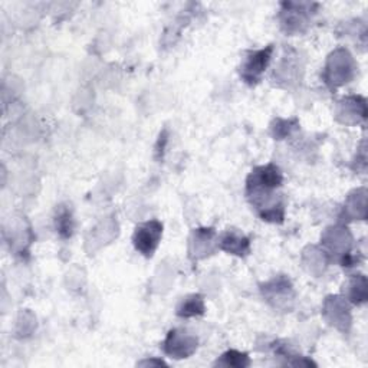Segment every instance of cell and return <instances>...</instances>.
<instances>
[{"label":"cell","mask_w":368,"mask_h":368,"mask_svg":"<svg viewBox=\"0 0 368 368\" xmlns=\"http://www.w3.org/2000/svg\"><path fill=\"white\" fill-rule=\"evenodd\" d=\"M204 314V301L200 295H190L183 298L177 307V315L181 318H192Z\"/></svg>","instance_id":"obj_8"},{"label":"cell","mask_w":368,"mask_h":368,"mask_svg":"<svg viewBox=\"0 0 368 368\" xmlns=\"http://www.w3.org/2000/svg\"><path fill=\"white\" fill-rule=\"evenodd\" d=\"M217 365H223V367H236V368H245L250 365V360L247 357V354L245 352H239L235 350H231L228 352H225L222 355V358L217 360L216 362Z\"/></svg>","instance_id":"obj_9"},{"label":"cell","mask_w":368,"mask_h":368,"mask_svg":"<svg viewBox=\"0 0 368 368\" xmlns=\"http://www.w3.org/2000/svg\"><path fill=\"white\" fill-rule=\"evenodd\" d=\"M220 249L236 256H246L250 252V242L243 235L229 231L220 240Z\"/></svg>","instance_id":"obj_7"},{"label":"cell","mask_w":368,"mask_h":368,"mask_svg":"<svg viewBox=\"0 0 368 368\" xmlns=\"http://www.w3.org/2000/svg\"><path fill=\"white\" fill-rule=\"evenodd\" d=\"M274 54V45H269L259 51H250L246 54L242 66L240 77L247 85H256L261 81Z\"/></svg>","instance_id":"obj_1"},{"label":"cell","mask_w":368,"mask_h":368,"mask_svg":"<svg viewBox=\"0 0 368 368\" xmlns=\"http://www.w3.org/2000/svg\"><path fill=\"white\" fill-rule=\"evenodd\" d=\"M298 127V121L297 120H278L276 121V127H274V137L278 140L285 138L286 135H289L292 133V130H295Z\"/></svg>","instance_id":"obj_12"},{"label":"cell","mask_w":368,"mask_h":368,"mask_svg":"<svg viewBox=\"0 0 368 368\" xmlns=\"http://www.w3.org/2000/svg\"><path fill=\"white\" fill-rule=\"evenodd\" d=\"M56 229L62 238H70L72 231H73V222H72V216H70L69 210L63 209L59 211V214L56 217Z\"/></svg>","instance_id":"obj_10"},{"label":"cell","mask_w":368,"mask_h":368,"mask_svg":"<svg viewBox=\"0 0 368 368\" xmlns=\"http://www.w3.org/2000/svg\"><path fill=\"white\" fill-rule=\"evenodd\" d=\"M354 72V65L350 54L344 49L337 51L329 58L328 66H326V75L325 80L331 87H340L350 81Z\"/></svg>","instance_id":"obj_4"},{"label":"cell","mask_w":368,"mask_h":368,"mask_svg":"<svg viewBox=\"0 0 368 368\" xmlns=\"http://www.w3.org/2000/svg\"><path fill=\"white\" fill-rule=\"evenodd\" d=\"M351 300L355 304H362L367 300V283L365 278L360 276L352 282V289H351Z\"/></svg>","instance_id":"obj_11"},{"label":"cell","mask_w":368,"mask_h":368,"mask_svg":"<svg viewBox=\"0 0 368 368\" xmlns=\"http://www.w3.org/2000/svg\"><path fill=\"white\" fill-rule=\"evenodd\" d=\"M282 173L275 164H268L254 168L246 181V190L250 192H264L276 190L282 186Z\"/></svg>","instance_id":"obj_3"},{"label":"cell","mask_w":368,"mask_h":368,"mask_svg":"<svg viewBox=\"0 0 368 368\" xmlns=\"http://www.w3.org/2000/svg\"><path fill=\"white\" fill-rule=\"evenodd\" d=\"M163 350L173 358H189L197 350V340L180 329H173L164 340Z\"/></svg>","instance_id":"obj_5"},{"label":"cell","mask_w":368,"mask_h":368,"mask_svg":"<svg viewBox=\"0 0 368 368\" xmlns=\"http://www.w3.org/2000/svg\"><path fill=\"white\" fill-rule=\"evenodd\" d=\"M286 11H283V26L286 32H301V26L308 22L309 12L314 5L309 4H285Z\"/></svg>","instance_id":"obj_6"},{"label":"cell","mask_w":368,"mask_h":368,"mask_svg":"<svg viewBox=\"0 0 368 368\" xmlns=\"http://www.w3.org/2000/svg\"><path fill=\"white\" fill-rule=\"evenodd\" d=\"M161 236V222H159V220H150V222H145L137 226L133 236V243L141 254H144L145 257H152L160 245Z\"/></svg>","instance_id":"obj_2"}]
</instances>
